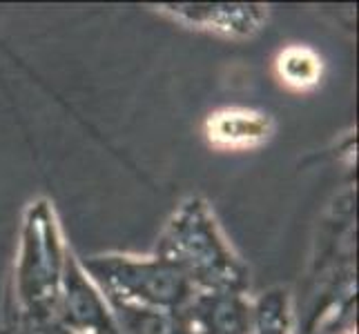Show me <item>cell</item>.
Masks as SVG:
<instances>
[{"instance_id":"obj_3","label":"cell","mask_w":359,"mask_h":334,"mask_svg":"<svg viewBox=\"0 0 359 334\" xmlns=\"http://www.w3.org/2000/svg\"><path fill=\"white\" fill-rule=\"evenodd\" d=\"M67 247L56 225L54 209L45 201L27 209L20 252L16 258V301L20 316L32 321H56Z\"/></svg>"},{"instance_id":"obj_6","label":"cell","mask_w":359,"mask_h":334,"mask_svg":"<svg viewBox=\"0 0 359 334\" xmlns=\"http://www.w3.org/2000/svg\"><path fill=\"white\" fill-rule=\"evenodd\" d=\"M275 123L268 114L248 107H224L212 111L203 123L210 147L219 152H248L270 141Z\"/></svg>"},{"instance_id":"obj_1","label":"cell","mask_w":359,"mask_h":334,"mask_svg":"<svg viewBox=\"0 0 359 334\" xmlns=\"http://www.w3.org/2000/svg\"><path fill=\"white\" fill-rule=\"evenodd\" d=\"M156 256L179 267L196 292L243 294L250 286L248 267L232 252L201 199L185 201L168 221Z\"/></svg>"},{"instance_id":"obj_9","label":"cell","mask_w":359,"mask_h":334,"mask_svg":"<svg viewBox=\"0 0 359 334\" xmlns=\"http://www.w3.org/2000/svg\"><path fill=\"white\" fill-rule=\"evenodd\" d=\"M290 303L286 290H270L252 305V334H290Z\"/></svg>"},{"instance_id":"obj_5","label":"cell","mask_w":359,"mask_h":334,"mask_svg":"<svg viewBox=\"0 0 359 334\" xmlns=\"http://www.w3.org/2000/svg\"><path fill=\"white\" fill-rule=\"evenodd\" d=\"M158 11L192 29L226 39H250L268 20V7L252 3H170L158 5Z\"/></svg>"},{"instance_id":"obj_2","label":"cell","mask_w":359,"mask_h":334,"mask_svg":"<svg viewBox=\"0 0 359 334\" xmlns=\"http://www.w3.org/2000/svg\"><path fill=\"white\" fill-rule=\"evenodd\" d=\"M81 265L105 301L177 312L196 294L188 277L156 254H105L92 256Z\"/></svg>"},{"instance_id":"obj_8","label":"cell","mask_w":359,"mask_h":334,"mask_svg":"<svg viewBox=\"0 0 359 334\" xmlns=\"http://www.w3.org/2000/svg\"><path fill=\"white\" fill-rule=\"evenodd\" d=\"M277 78L290 92H311L321 81V58L306 45H290L281 49L275 60Z\"/></svg>"},{"instance_id":"obj_4","label":"cell","mask_w":359,"mask_h":334,"mask_svg":"<svg viewBox=\"0 0 359 334\" xmlns=\"http://www.w3.org/2000/svg\"><path fill=\"white\" fill-rule=\"evenodd\" d=\"M56 323L72 334H118L105 296L69 250L60 277Z\"/></svg>"},{"instance_id":"obj_7","label":"cell","mask_w":359,"mask_h":334,"mask_svg":"<svg viewBox=\"0 0 359 334\" xmlns=\"http://www.w3.org/2000/svg\"><path fill=\"white\" fill-rule=\"evenodd\" d=\"M118 334H192L188 319L181 310H154L128 303L107 301Z\"/></svg>"}]
</instances>
